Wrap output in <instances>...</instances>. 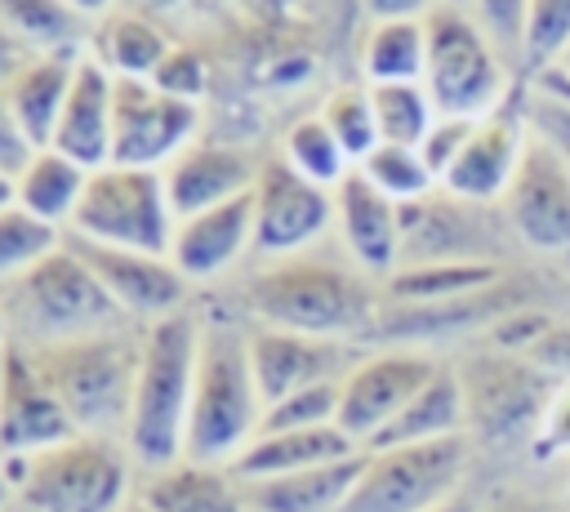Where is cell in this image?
<instances>
[{
	"instance_id": "obj_1",
	"label": "cell",
	"mask_w": 570,
	"mask_h": 512,
	"mask_svg": "<svg viewBox=\"0 0 570 512\" xmlns=\"http://www.w3.org/2000/svg\"><path fill=\"white\" fill-rule=\"evenodd\" d=\"M200 329L205 325L187 307L142 329L125 450L147 472L169 467L187 454V414H191V387H196Z\"/></svg>"
},
{
	"instance_id": "obj_2",
	"label": "cell",
	"mask_w": 570,
	"mask_h": 512,
	"mask_svg": "<svg viewBox=\"0 0 570 512\" xmlns=\"http://www.w3.org/2000/svg\"><path fill=\"white\" fill-rule=\"evenodd\" d=\"M245 307L267 329H294L330 343L374 329L383 312L361 272L325 258H281L263 267L245 289Z\"/></svg>"
},
{
	"instance_id": "obj_3",
	"label": "cell",
	"mask_w": 570,
	"mask_h": 512,
	"mask_svg": "<svg viewBox=\"0 0 570 512\" xmlns=\"http://www.w3.org/2000/svg\"><path fill=\"white\" fill-rule=\"evenodd\" d=\"M263 427V396L249 370V334L218 321L200 329L196 387L187 414V454L196 463L232 467Z\"/></svg>"
},
{
	"instance_id": "obj_4",
	"label": "cell",
	"mask_w": 570,
	"mask_h": 512,
	"mask_svg": "<svg viewBox=\"0 0 570 512\" xmlns=\"http://www.w3.org/2000/svg\"><path fill=\"white\" fill-rule=\"evenodd\" d=\"M4 325L18 334L13 343L22 347H49V343H71L89 334H111L120 329V312L89 272V263L62 240L45 263H36L27 276L4 285L0 294Z\"/></svg>"
},
{
	"instance_id": "obj_5",
	"label": "cell",
	"mask_w": 570,
	"mask_h": 512,
	"mask_svg": "<svg viewBox=\"0 0 570 512\" xmlns=\"http://www.w3.org/2000/svg\"><path fill=\"white\" fill-rule=\"evenodd\" d=\"M138 343L142 338L111 329V334H89V338H71V343L27 347V352L40 365V374L49 378V387L58 392L76 432L125 441L134 378H138Z\"/></svg>"
},
{
	"instance_id": "obj_6",
	"label": "cell",
	"mask_w": 570,
	"mask_h": 512,
	"mask_svg": "<svg viewBox=\"0 0 570 512\" xmlns=\"http://www.w3.org/2000/svg\"><path fill=\"white\" fill-rule=\"evenodd\" d=\"M31 512H125L134 454L111 436H71L31 459H0Z\"/></svg>"
},
{
	"instance_id": "obj_7",
	"label": "cell",
	"mask_w": 570,
	"mask_h": 512,
	"mask_svg": "<svg viewBox=\"0 0 570 512\" xmlns=\"http://www.w3.org/2000/svg\"><path fill=\"white\" fill-rule=\"evenodd\" d=\"M428 67L423 89L436 107V116L459 120H485L512 98V80L503 67L499 45L485 36V27L454 4H436L428 18Z\"/></svg>"
},
{
	"instance_id": "obj_8",
	"label": "cell",
	"mask_w": 570,
	"mask_h": 512,
	"mask_svg": "<svg viewBox=\"0 0 570 512\" xmlns=\"http://www.w3.org/2000/svg\"><path fill=\"white\" fill-rule=\"evenodd\" d=\"M174 205L165 191L160 169H134V165H102L89 174L80 209L71 218V236L111 245V249H138V254H165L174 245Z\"/></svg>"
},
{
	"instance_id": "obj_9",
	"label": "cell",
	"mask_w": 570,
	"mask_h": 512,
	"mask_svg": "<svg viewBox=\"0 0 570 512\" xmlns=\"http://www.w3.org/2000/svg\"><path fill=\"white\" fill-rule=\"evenodd\" d=\"M463 383V405H468V427L485 445H517L534 441L552 401H557V378L543 374L530 356L517 352H476L459 365Z\"/></svg>"
},
{
	"instance_id": "obj_10",
	"label": "cell",
	"mask_w": 570,
	"mask_h": 512,
	"mask_svg": "<svg viewBox=\"0 0 570 512\" xmlns=\"http://www.w3.org/2000/svg\"><path fill=\"white\" fill-rule=\"evenodd\" d=\"M468 472V436L365 450V467L343 512H432L454 499Z\"/></svg>"
},
{
	"instance_id": "obj_11",
	"label": "cell",
	"mask_w": 570,
	"mask_h": 512,
	"mask_svg": "<svg viewBox=\"0 0 570 512\" xmlns=\"http://www.w3.org/2000/svg\"><path fill=\"white\" fill-rule=\"evenodd\" d=\"M200 107L160 93L151 80H116L111 111V165L165 169L183 147L196 142Z\"/></svg>"
},
{
	"instance_id": "obj_12",
	"label": "cell",
	"mask_w": 570,
	"mask_h": 512,
	"mask_svg": "<svg viewBox=\"0 0 570 512\" xmlns=\"http://www.w3.org/2000/svg\"><path fill=\"white\" fill-rule=\"evenodd\" d=\"M334 223V191L294 174L281 156L258 165L254 178V254L281 263L298 258Z\"/></svg>"
},
{
	"instance_id": "obj_13",
	"label": "cell",
	"mask_w": 570,
	"mask_h": 512,
	"mask_svg": "<svg viewBox=\"0 0 570 512\" xmlns=\"http://www.w3.org/2000/svg\"><path fill=\"white\" fill-rule=\"evenodd\" d=\"M436 374V361L410 347L365 356L338 378V427L365 450Z\"/></svg>"
},
{
	"instance_id": "obj_14",
	"label": "cell",
	"mask_w": 570,
	"mask_h": 512,
	"mask_svg": "<svg viewBox=\"0 0 570 512\" xmlns=\"http://www.w3.org/2000/svg\"><path fill=\"white\" fill-rule=\"evenodd\" d=\"M512 232L539 254H570V165L557 142L530 138L503 196Z\"/></svg>"
},
{
	"instance_id": "obj_15",
	"label": "cell",
	"mask_w": 570,
	"mask_h": 512,
	"mask_svg": "<svg viewBox=\"0 0 570 512\" xmlns=\"http://www.w3.org/2000/svg\"><path fill=\"white\" fill-rule=\"evenodd\" d=\"M67 245L89 263V272L98 276V285L107 289V298L116 303V312L129 321H165L174 312H183L187 303V276L174 267V258L165 254H138V249H111V245H94L80 236H67Z\"/></svg>"
},
{
	"instance_id": "obj_16",
	"label": "cell",
	"mask_w": 570,
	"mask_h": 512,
	"mask_svg": "<svg viewBox=\"0 0 570 512\" xmlns=\"http://www.w3.org/2000/svg\"><path fill=\"white\" fill-rule=\"evenodd\" d=\"M80 436L58 392L22 343H4V405H0V459H31Z\"/></svg>"
},
{
	"instance_id": "obj_17",
	"label": "cell",
	"mask_w": 570,
	"mask_h": 512,
	"mask_svg": "<svg viewBox=\"0 0 570 512\" xmlns=\"http://www.w3.org/2000/svg\"><path fill=\"white\" fill-rule=\"evenodd\" d=\"M521 89H512V98L490 111L485 120H476L468 147L459 151V160L445 169L441 187L454 196V200H468V205H490V200H503L517 169H521V156H525V116L517 107Z\"/></svg>"
},
{
	"instance_id": "obj_18",
	"label": "cell",
	"mask_w": 570,
	"mask_h": 512,
	"mask_svg": "<svg viewBox=\"0 0 570 512\" xmlns=\"http://www.w3.org/2000/svg\"><path fill=\"white\" fill-rule=\"evenodd\" d=\"M165 191L174 205V218H191L200 209H214L223 200H236L245 191H254L258 165L249 160V151H240L236 142H214V138H196L191 147H183L165 169Z\"/></svg>"
},
{
	"instance_id": "obj_19",
	"label": "cell",
	"mask_w": 570,
	"mask_h": 512,
	"mask_svg": "<svg viewBox=\"0 0 570 512\" xmlns=\"http://www.w3.org/2000/svg\"><path fill=\"white\" fill-rule=\"evenodd\" d=\"M334 223L361 272L392 276L401 263V205L387 200L361 169L334 187Z\"/></svg>"
},
{
	"instance_id": "obj_20",
	"label": "cell",
	"mask_w": 570,
	"mask_h": 512,
	"mask_svg": "<svg viewBox=\"0 0 570 512\" xmlns=\"http://www.w3.org/2000/svg\"><path fill=\"white\" fill-rule=\"evenodd\" d=\"M245 249H254V191L200 209L191 218H178L169 258L187 280H214Z\"/></svg>"
},
{
	"instance_id": "obj_21",
	"label": "cell",
	"mask_w": 570,
	"mask_h": 512,
	"mask_svg": "<svg viewBox=\"0 0 570 512\" xmlns=\"http://www.w3.org/2000/svg\"><path fill=\"white\" fill-rule=\"evenodd\" d=\"M111 111H116V76L85 53L76 62V80H71V93L62 102L49 147L71 156L89 174L111 165Z\"/></svg>"
},
{
	"instance_id": "obj_22",
	"label": "cell",
	"mask_w": 570,
	"mask_h": 512,
	"mask_svg": "<svg viewBox=\"0 0 570 512\" xmlns=\"http://www.w3.org/2000/svg\"><path fill=\"white\" fill-rule=\"evenodd\" d=\"M343 365V347L330 338H312V334H294V329H267L258 325L249 334V370L263 396V410L298 387L338 378Z\"/></svg>"
},
{
	"instance_id": "obj_23",
	"label": "cell",
	"mask_w": 570,
	"mask_h": 512,
	"mask_svg": "<svg viewBox=\"0 0 570 512\" xmlns=\"http://www.w3.org/2000/svg\"><path fill=\"white\" fill-rule=\"evenodd\" d=\"M517 307H525V289L503 276L490 289H476V294H463V298H445V303H414V307L387 303L370 334H383V338H441V334H454V329L494 325Z\"/></svg>"
},
{
	"instance_id": "obj_24",
	"label": "cell",
	"mask_w": 570,
	"mask_h": 512,
	"mask_svg": "<svg viewBox=\"0 0 570 512\" xmlns=\"http://www.w3.org/2000/svg\"><path fill=\"white\" fill-rule=\"evenodd\" d=\"M361 445L338 423H325V427H289V432H258L240 450V459L232 463V472L240 476V485H254V481H272V476H285V472H303V467H321V463L347 459Z\"/></svg>"
},
{
	"instance_id": "obj_25",
	"label": "cell",
	"mask_w": 570,
	"mask_h": 512,
	"mask_svg": "<svg viewBox=\"0 0 570 512\" xmlns=\"http://www.w3.org/2000/svg\"><path fill=\"white\" fill-rule=\"evenodd\" d=\"M142 503L151 512H249L245 485L232 467L178 459L156 467L142 485Z\"/></svg>"
},
{
	"instance_id": "obj_26",
	"label": "cell",
	"mask_w": 570,
	"mask_h": 512,
	"mask_svg": "<svg viewBox=\"0 0 570 512\" xmlns=\"http://www.w3.org/2000/svg\"><path fill=\"white\" fill-rule=\"evenodd\" d=\"M361 467H365V450L321 463V467L254 481V485H245V499H249V512H343Z\"/></svg>"
},
{
	"instance_id": "obj_27",
	"label": "cell",
	"mask_w": 570,
	"mask_h": 512,
	"mask_svg": "<svg viewBox=\"0 0 570 512\" xmlns=\"http://www.w3.org/2000/svg\"><path fill=\"white\" fill-rule=\"evenodd\" d=\"M80 58L85 53H36L13 76V85L4 89V98H9L22 134L31 138V147H49L53 142V129H58V116H62V102L71 93Z\"/></svg>"
},
{
	"instance_id": "obj_28",
	"label": "cell",
	"mask_w": 570,
	"mask_h": 512,
	"mask_svg": "<svg viewBox=\"0 0 570 512\" xmlns=\"http://www.w3.org/2000/svg\"><path fill=\"white\" fill-rule=\"evenodd\" d=\"M468 427V405H463V383L459 370L436 365V374L414 392V401L365 445V450H383V445H419V441H441V436H463Z\"/></svg>"
},
{
	"instance_id": "obj_29",
	"label": "cell",
	"mask_w": 570,
	"mask_h": 512,
	"mask_svg": "<svg viewBox=\"0 0 570 512\" xmlns=\"http://www.w3.org/2000/svg\"><path fill=\"white\" fill-rule=\"evenodd\" d=\"M89 58L102 62L116 80H151L160 71V62L169 58L174 40L165 36L160 22L134 13V9H116L111 18H102L89 36Z\"/></svg>"
},
{
	"instance_id": "obj_30",
	"label": "cell",
	"mask_w": 570,
	"mask_h": 512,
	"mask_svg": "<svg viewBox=\"0 0 570 512\" xmlns=\"http://www.w3.org/2000/svg\"><path fill=\"white\" fill-rule=\"evenodd\" d=\"M85 183H89L85 165H76L71 156H62L53 147H40L22 165V174L13 178V200H18V209L36 214L49 227H71L80 196H85Z\"/></svg>"
},
{
	"instance_id": "obj_31",
	"label": "cell",
	"mask_w": 570,
	"mask_h": 512,
	"mask_svg": "<svg viewBox=\"0 0 570 512\" xmlns=\"http://www.w3.org/2000/svg\"><path fill=\"white\" fill-rule=\"evenodd\" d=\"M468 200H414L401 205V258L410 263H441V258H476L472 254V227L463 214Z\"/></svg>"
},
{
	"instance_id": "obj_32",
	"label": "cell",
	"mask_w": 570,
	"mask_h": 512,
	"mask_svg": "<svg viewBox=\"0 0 570 512\" xmlns=\"http://www.w3.org/2000/svg\"><path fill=\"white\" fill-rule=\"evenodd\" d=\"M494 280H503V272L490 258H441V263H405L387 276L383 294L387 303L414 307V303H445V298H463L476 289H490Z\"/></svg>"
},
{
	"instance_id": "obj_33",
	"label": "cell",
	"mask_w": 570,
	"mask_h": 512,
	"mask_svg": "<svg viewBox=\"0 0 570 512\" xmlns=\"http://www.w3.org/2000/svg\"><path fill=\"white\" fill-rule=\"evenodd\" d=\"M423 67H428L423 18L370 22L361 45V71L370 85H423Z\"/></svg>"
},
{
	"instance_id": "obj_34",
	"label": "cell",
	"mask_w": 570,
	"mask_h": 512,
	"mask_svg": "<svg viewBox=\"0 0 570 512\" xmlns=\"http://www.w3.org/2000/svg\"><path fill=\"white\" fill-rule=\"evenodd\" d=\"M0 22L31 53H80L85 45V18L62 0H0Z\"/></svg>"
},
{
	"instance_id": "obj_35",
	"label": "cell",
	"mask_w": 570,
	"mask_h": 512,
	"mask_svg": "<svg viewBox=\"0 0 570 512\" xmlns=\"http://www.w3.org/2000/svg\"><path fill=\"white\" fill-rule=\"evenodd\" d=\"M281 160H285L294 174H303L307 183L330 187V191L356 169V165L347 160V151L338 147V138L330 134V125L321 120V111H316V116H303V120H294V125L285 129Z\"/></svg>"
},
{
	"instance_id": "obj_36",
	"label": "cell",
	"mask_w": 570,
	"mask_h": 512,
	"mask_svg": "<svg viewBox=\"0 0 570 512\" xmlns=\"http://www.w3.org/2000/svg\"><path fill=\"white\" fill-rule=\"evenodd\" d=\"M379 138L396 147H419L436 125V107L423 85H370Z\"/></svg>"
},
{
	"instance_id": "obj_37",
	"label": "cell",
	"mask_w": 570,
	"mask_h": 512,
	"mask_svg": "<svg viewBox=\"0 0 570 512\" xmlns=\"http://www.w3.org/2000/svg\"><path fill=\"white\" fill-rule=\"evenodd\" d=\"M387 200H396V205H414V200H423V196H432V187H436V174L423 165V156H419V147H396V142H379L361 165H356Z\"/></svg>"
},
{
	"instance_id": "obj_38",
	"label": "cell",
	"mask_w": 570,
	"mask_h": 512,
	"mask_svg": "<svg viewBox=\"0 0 570 512\" xmlns=\"http://www.w3.org/2000/svg\"><path fill=\"white\" fill-rule=\"evenodd\" d=\"M53 249H62L58 227L40 223L36 214H27L18 205H9L0 214V285H13L36 263H45Z\"/></svg>"
},
{
	"instance_id": "obj_39",
	"label": "cell",
	"mask_w": 570,
	"mask_h": 512,
	"mask_svg": "<svg viewBox=\"0 0 570 512\" xmlns=\"http://www.w3.org/2000/svg\"><path fill=\"white\" fill-rule=\"evenodd\" d=\"M570 53V0H530L521 31V67L530 76L557 71Z\"/></svg>"
},
{
	"instance_id": "obj_40",
	"label": "cell",
	"mask_w": 570,
	"mask_h": 512,
	"mask_svg": "<svg viewBox=\"0 0 570 512\" xmlns=\"http://www.w3.org/2000/svg\"><path fill=\"white\" fill-rule=\"evenodd\" d=\"M321 120L330 125V134L338 138V147L347 151L352 165H361L383 142L379 138V120H374V102H370V85L365 89H356V85L334 89L325 98V107H321Z\"/></svg>"
},
{
	"instance_id": "obj_41",
	"label": "cell",
	"mask_w": 570,
	"mask_h": 512,
	"mask_svg": "<svg viewBox=\"0 0 570 512\" xmlns=\"http://www.w3.org/2000/svg\"><path fill=\"white\" fill-rule=\"evenodd\" d=\"M338 423V378L298 387L281 401H272L263 410V427L258 432H289V427H325Z\"/></svg>"
},
{
	"instance_id": "obj_42",
	"label": "cell",
	"mask_w": 570,
	"mask_h": 512,
	"mask_svg": "<svg viewBox=\"0 0 570 512\" xmlns=\"http://www.w3.org/2000/svg\"><path fill=\"white\" fill-rule=\"evenodd\" d=\"M151 85H156L160 93H169V98H183V102H196V107H200V98L209 93V62H205L196 49L174 45L169 58L160 62V71L151 76Z\"/></svg>"
},
{
	"instance_id": "obj_43",
	"label": "cell",
	"mask_w": 570,
	"mask_h": 512,
	"mask_svg": "<svg viewBox=\"0 0 570 512\" xmlns=\"http://www.w3.org/2000/svg\"><path fill=\"white\" fill-rule=\"evenodd\" d=\"M530 0H472V18L485 27V36L499 45L503 58L521 62V31H525Z\"/></svg>"
},
{
	"instance_id": "obj_44",
	"label": "cell",
	"mask_w": 570,
	"mask_h": 512,
	"mask_svg": "<svg viewBox=\"0 0 570 512\" xmlns=\"http://www.w3.org/2000/svg\"><path fill=\"white\" fill-rule=\"evenodd\" d=\"M472 129H476V120H459V116H436V125L428 129V138L419 142V156H423V165L436 174V183L445 178V169L459 160V151L468 147V138H472Z\"/></svg>"
},
{
	"instance_id": "obj_45",
	"label": "cell",
	"mask_w": 570,
	"mask_h": 512,
	"mask_svg": "<svg viewBox=\"0 0 570 512\" xmlns=\"http://www.w3.org/2000/svg\"><path fill=\"white\" fill-rule=\"evenodd\" d=\"M548 329H552V316H543V312H534V307H517V312H508L503 321L490 325V343H494L499 352L525 356Z\"/></svg>"
},
{
	"instance_id": "obj_46",
	"label": "cell",
	"mask_w": 570,
	"mask_h": 512,
	"mask_svg": "<svg viewBox=\"0 0 570 512\" xmlns=\"http://www.w3.org/2000/svg\"><path fill=\"white\" fill-rule=\"evenodd\" d=\"M36 151H40V147H31V138L22 134V125H18V116H13V107H9V98H4V89H0V174L18 178V174H22V165H27Z\"/></svg>"
},
{
	"instance_id": "obj_47",
	"label": "cell",
	"mask_w": 570,
	"mask_h": 512,
	"mask_svg": "<svg viewBox=\"0 0 570 512\" xmlns=\"http://www.w3.org/2000/svg\"><path fill=\"white\" fill-rule=\"evenodd\" d=\"M525 356H530L543 374H552L557 383H566V378H570V325H557V321H552V329H548Z\"/></svg>"
},
{
	"instance_id": "obj_48",
	"label": "cell",
	"mask_w": 570,
	"mask_h": 512,
	"mask_svg": "<svg viewBox=\"0 0 570 512\" xmlns=\"http://www.w3.org/2000/svg\"><path fill=\"white\" fill-rule=\"evenodd\" d=\"M530 450H534V459H548V454H566L570 450V387L552 401V410H548L539 436L530 441Z\"/></svg>"
},
{
	"instance_id": "obj_49",
	"label": "cell",
	"mask_w": 570,
	"mask_h": 512,
	"mask_svg": "<svg viewBox=\"0 0 570 512\" xmlns=\"http://www.w3.org/2000/svg\"><path fill=\"white\" fill-rule=\"evenodd\" d=\"M476 512H561L557 499L534 494V490H494Z\"/></svg>"
},
{
	"instance_id": "obj_50",
	"label": "cell",
	"mask_w": 570,
	"mask_h": 512,
	"mask_svg": "<svg viewBox=\"0 0 570 512\" xmlns=\"http://www.w3.org/2000/svg\"><path fill=\"white\" fill-rule=\"evenodd\" d=\"M374 22H396V18H428L441 0H361Z\"/></svg>"
},
{
	"instance_id": "obj_51",
	"label": "cell",
	"mask_w": 570,
	"mask_h": 512,
	"mask_svg": "<svg viewBox=\"0 0 570 512\" xmlns=\"http://www.w3.org/2000/svg\"><path fill=\"white\" fill-rule=\"evenodd\" d=\"M31 58H36V53H31V49H27V45H22L4 22H0V89H9V85H13V76H18Z\"/></svg>"
},
{
	"instance_id": "obj_52",
	"label": "cell",
	"mask_w": 570,
	"mask_h": 512,
	"mask_svg": "<svg viewBox=\"0 0 570 512\" xmlns=\"http://www.w3.org/2000/svg\"><path fill=\"white\" fill-rule=\"evenodd\" d=\"M76 18H85V22H102V18H111L116 13V4L120 0H62Z\"/></svg>"
},
{
	"instance_id": "obj_53",
	"label": "cell",
	"mask_w": 570,
	"mask_h": 512,
	"mask_svg": "<svg viewBox=\"0 0 570 512\" xmlns=\"http://www.w3.org/2000/svg\"><path fill=\"white\" fill-rule=\"evenodd\" d=\"M539 80H543V89L552 93V102H561V107H570V80H566L561 71H543Z\"/></svg>"
},
{
	"instance_id": "obj_54",
	"label": "cell",
	"mask_w": 570,
	"mask_h": 512,
	"mask_svg": "<svg viewBox=\"0 0 570 512\" xmlns=\"http://www.w3.org/2000/svg\"><path fill=\"white\" fill-rule=\"evenodd\" d=\"M432 512H476V503L454 494V499H445V503H441V508H432Z\"/></svg>"
},
{
	"instance_id": "obj_55",
	"label": "cell",
	"mask_w": 570,
	"mask_h": 512,
	"mask_svg": "<svg viewBox=\"0 0 570 512\" xmlns=\"http://www.w3.org/2000/svg\"><path fill=\"white\" fill-rule=\"evenodd\" d=\"M9 205H18V200H13V178H9V174H0V214H4Z\"/></svg>"
},
{
	"instance_id": "obj_56",
	"label": "cell",
	"mask_w": 570,
	"mask_h": 512,
	"mask_svg": "<svg viewBox=\"0 0 570 512\" xmlns=\"http://www.w3.org/2000/svg\"><path fill=\"white\" fill-rule=\"evenodd\" d=\"M13 494H18V490H13V481H9V472L0 467V512H4V503H9Z\"/></svg>"
},
{
	"instance_id": "obj_57",
	"label": "cell",
	"mask_w": 570,
	"mask_h": 512,
	"mask_svg": "<svg viewBox=\"0 0 570 512\" xmlns=\"http://www.w3.org/2000/svg\"><path fill=\"white\" fill-rule=\"evenodd\" d=\"M0 405H4V343H0Z\"/></svg>"
},
{
	"instance_id": "obj_58",
	"label": "cell",
	"mask_w": 570,
	"mask_h": 512,
	"mask_svg": "<svg viewBox=\"0 0 570 512\" xmlns=\"http://www.w3.org/2000/svg\"><path fill=\"white\" fill-rule=\"evenodd\" d=\"M0 343H9V325H4V307H0Z\"/></svg>"
},
{
	"instance_id": "obj_59",
	"label": "cell",
	"mask_w": 570,
	"mask_h": 512,
	"mask_svg": "<svg viewBox=\"0 0 570 512\" xmlns=\"http://www.w3.org/2000/svg\"><path fill=\"white\" fill-rule=\"evenodd\" d=\"M441 4H454V9H472V0H441Z\"/></svg>"
},
{
	"instance_id": "obj_60",
	"label": "cell",
	"mask_w": 570,
	"mask_h": 512,
	"mask_svg": "<svg viewBox=\"0 0 570 512\" xmlns=\"http://www.w3.org/2000/svg\"><path fill=\"white\" fill-rule=\"evenodd\" d=\"M125 512H151V508H147V503H142V499H138V503H129V508H125Z\"/></svg>"
},
{
	"instance_id": "obj_61",
	"label": "cell",
	"mask_w": 570,
	"mask_h": 512,
	"mask_svg": "<svg viewBox=\"0 0 570 512\" xmlns=\"http://www.w3.org/2000/svg\"><path fill=\"white\" fill-rule=\"evenodd\" d=\"M557 71H561V76H566V80H570V53H566V58H561V67H557Z\"/></svg>"
}]
</instances>
